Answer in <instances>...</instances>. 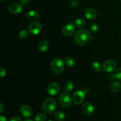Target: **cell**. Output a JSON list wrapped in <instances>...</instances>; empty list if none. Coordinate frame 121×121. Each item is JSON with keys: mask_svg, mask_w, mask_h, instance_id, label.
<instances>
[{"mask_svg": "<svg viewBox=\"0 0 121 121\" xmlns=\"http://www.w3.org/2000/svg\"><path fill=\"white\" fill-rule=\"evenodd\" d=\"M86 25V21L83 18H78L75 20V26L78 28H82Z\"/></svg>", "mask_w": 121, "mask_h": 121, "instance_id": "17", "label": "cell"}, {"mask_svg": "<svg viewBox=\"0 0 121 121\" xmlns=\"http://www.w3.org/2000/svg\"><path fill=\"white\" fill-rule=\"evenodd\" d=\"M57 107V102L53 98H49L44 100L42 104V109L46 113L50 114L55 111Z\"/></svg>", "mask_w": 121, "mask_h": 121, "instance_id": "2", "label": "cell"}, {"mask_svg": "<svg viewBox=\"0 0 121 121\" xmlns=\"http://www.w3.org/2000/svg\"><path fill=\"white\" fill-rule=\"evenodd\" d=\"M91 67H92V69L95 72H99L102 70L100 64L98 61H94V62L92 63V65H91Z\"/></svg>", "mask_w": 121, "mask_h": 121, "instance_id": "20", "label": "cell"}, {"mask_svg": "<svg viewBox=\"0 0 121 121\" xmlns=\"http://www.w3.org/2000/svg\"><path fill=\"white\" fill-rule=\"evenodd\" d=\"M86 95L84 91H77L73 95V101L76 105H80L84 102Z\"/></svg>", "mask_w": 121, "mask_h": 121, "instance_id": "6", "label": "cell"}, {"mask_svg": "<svg viewBox=\"0 0 121 121\" xmlns=\"http://www.w3.org/2000/svg\"><path fill=\"white\" fill-rule=\"evenodd\" d=\"M24 121H33L31 119H26V120H24Z\"/></svg>", "mask_w": 121, "mask_h": 121, "instance_id": "32", "label": "cell"}, {"mask_svg": "<svg viewBox=\"0 0 121 121\" xmlns=\"http://www.w3.org/2000/svg\"><path fill=\"white\" fill-rule=\"evenodd\" d=\"M20 2H21V4L22 5L26 6L27 5L29 4L30 0H21Z\"/></svg>", "mask_w": 121, "mask_h": 121, "instance_id": "29", "label": "cell"}, {"mask_svg": "<svg viewBox=\"0 0 121 121\" xmlns=\"http://www.w3.org/2000/svg\"><path fill=\"white\" fill-rule=\"evenodd\" d=\"M46 119H47L46 115L43 113H38L34 118L35 121H45Z\"/></svg>", "mask_w": 121, "mask_h": 121, "instance_id": "23", "label": "cell"}, {"mask_svg": "<svg viewBox=\"0 0 121 121\" xmlns=\"http://www.w3.org/2000/svg\"><path fill=\"white\" fill-rule=\"evenodd\" d=\"M53 1H57V0H53Z\"/></svg>", "mask_w": 121, "mask_h": 121, "instance_id": "35", "label": "cell"}, {"mask_svg": "<svg viewBox=\"0 0 121 121\" xmlns=\"http://www.w3.org/2000/svg\"><path fill=\"white\" fill-rule=\"evenodd\" d=\"M65 63L66 66L69 67H73L74 66V65H75V61H74V59L72 57H66L65 59Z\"/></svg>", "mask_w": 121, "mask_h": 121, "instance_id": "21", "label": "cell"}, {"mask_svg": "<svg viewBox=\"0 0 121 121\" xmlns=\"http://www.w3.org/2000/svg\"><path fill=\"white\" fill-rule=\"evenodd\" d=\"M20 112L23 117L30 118L33 114V111L31 108L27 105H22L20 108Z\"/></svg>", "mask_w": 121, "mask_h": 121, "instance_id": "12", "label": "cell"}, {"mask_svg": "<svg viewBox=\"0 0 121 121\" xmlns=\"http://www.w3.org/2000/svg\"><path fill=\"white\" fill-rule=\"evenodd\" d=\"M18 36L21 40H26L29 37V33H28V31L23 30L19 33Z\"/></svg>", "mask_w": 121, "mask_h": 121, "instance_id": "22", "label": "cell"}, {"mask_svg": "<svg viewBox=\"0 0 121 121\" xmlns=\"http://www.w3.org/2000/svg\"><path fill=\"white\" fill-rule=\"evenodd\" d=\"M28 31L33 35H37L40 34L42 30V26L39 22H33L28 26Z\"/></svg>", "mask_w": 121, "mask_h": 121, "instance_id": "7", "label": "cell"}, {"mask_svg": "<svg viewBox=\"0 0 121 121\" xmlns=\"http://www.w3.org/2000/svg\"><path fill=\"white\" fill-rule=\"evenodd\" d=\"M120 1H121V0H120Z\"/></svg>", "mask_w": 121, "mask_h": 121, "instance_id": "36", "label": "cell"}, {"mask_svg": "<svg viewBox=\"0 0 121 121\" xmlns=\"http://www.w3.org/2000/svg\"><path fill=\"white\" fill-rule=\"evenodd\" d=\"M91 35L87 29H80L74 35L75 42L79 46H83L88 43L91 40Z\"/></svg>", "mask_w": 121, "mask_h": 121, "instance_id": "1", "label": "cell"}, {"mask_svg": "<svg viewBox=\"0 0 121 121\" xmlns=\"http://www.w3.org/2000/svg\"><path fill=\"white\" fill-rule=\"evenodd\" d=\"M38 50L41 53L46 52L49 47V43L48 41L46 40H42L38 44Z\"/></svg>", "mask_w": 121, "mask_h": 121, "instance_id": "14", "label": "cell"}, {"mask_svg": "<svg viewBox=\"0 0 121 121\" xmlns=\"http://www.w3.org/2000/svg\"><path fill=\"white\" fill-rule=\"evenodd\" d=\"M76 30V27L73 24L69 23L65 25L61 30L62 34L66 37L72 36Z\"/></svg>", "mask_w": 121, "mask_h": 121, "instance_id": "8", "label": "cell"}, {"mask_svg": "<svg viewBox=\"0 0 121 121\" xmlns=\"http://www.w3.org/2000/svg\"><path fill=\"white\" fill-rule=\"evenodd\" d=\"M117 63L113 60H108L104 63L102 66V70L106 73H111L115 70Z\"/></svg>", "mask_w": 121, "mask_h": 121, "instance_id": "5", "label": "cell"}, {"mask_svg": "<svg viewBox=\"0 0 121 121\" xmlns=\"http://www.w3.org/2000/svg\"><path fill=\"white\" fill-rule=\"evenodd\" d=\"M107 79H108V80L109 81H110V82L114 81V80H115L116 79H117V77H116V74H112V73H111V74H109L108 76Z\"/></svg>", "mask_w": 121, "mask_h": 121, "instance_id": "25", "label": "cell"}, {"mask_svg": "<svg viewBox=\"0 0 121 121\" xmlns=\"http://www.w3.org/2000/svg\"><path fill=\"white\" fill-rule=\"evenodd\" d=\"M111 89L112 92H118L121 89V84L119 82H115L111 85Z\"/></svg>", "mask_w": 121, "mask_h": 121, "instance_id": "16", "label": "cell"}, {"mask_svg": "<svg viewBox=\"0 0 121 121\" xmlns=\"http://www.w3.org/2000/svg\"><path fill=\"white\" fill-rule=\"evenodd\" d=\"M9 11L13 14H18L22 11V6L17 2H13L8 7Z\"/></svg>", "mask_w": 121, "mask_h": 121, "instance_id": "10", "label": "cell"}, {"mask_svg": "<svg viewBox=\"0 0 121 121\" xmlns=\"http://www.w3.org/2000/svg\"><path fill=\"white\" fill-rule=\"evenodd\" d=\"M116 77H117V79L118 80H119V81H121V67L118 69L117 71H116Z\"/></svg>", "mask_w": 121, "mask_h": 121, "instance_id": "26", "label": "cell"}, {"mask_svg": "<svg viewBox=\"0 0 121 121\" xmlns=\"http://www.w3.org/2000/svg\"><path fill=\"white\" fill-rule=\"evenodd\" d=\"M0 120H1V121H8V120H7V118L5 117H4V116L2 115H1V118H0Z\"/></svg>", "mask_w": 121, "mask_h": 121, "instance_id": "30", "label": "cell"}, {"mask_svg": "<svg viewBox=\"0 0 121 121\" xmlns=\"http://www.w3.org/2000/svg\"><path fill=\"white\" fill-rule=\"evenodd\" d=\"M73 87H74V85L72 81L66 82L64 86L65 91L66 92H70L73 89Z\"/></svg>", "mask_w": 121, "mask_h": 121, "instance_id": "19", "label": "cell"}, {"mask_svg": "<svg viewBox=\"0 0 121 121\" xmlns=\"http://www.w3.org/2000/svg\"><path fill=\"white\" fill-rule=\"evenodd\" d=\"M54 117L56 121H63L65 119L66 116L63 112L61 111H57L54 115Z\"/></svg>", "mask_w": 121, "mask_h": 121, "instance_id": "18", "label": "cell"}, {"mask_svg": "<svg viewBox=\"0 0 121 121\" xmlns=\"http://www.w3.org/2000/svg\"><path fill=\"white\" fill-rule=\"evenodd\" d=\"M83 112L87 115H92L95 112V108L90 102H86L82 106Z\"/></svg>", "mask_w": 121, "mask_h": 121, "instance_id": "13", "label": "cell"}, {"mask_svg": "<svg viewBox=\"0 0 121 121\" xmlns=\"http://www.w3.org/2000/svg\"><path fill=\"white\" fill-rule=\"evenodd\" d=\"M27 17L31 21H35L39 18V14L35 10H30L27 13Z\"/></svg>", "mask_w": 121, "mask_h": 121, "instance_id": "15", "label": "cell"}, {"mask_svg": "<svg viewBox=\"0 0 121 121\" xmlns=\"http://www.w3.org/2000/svg\"><path fill=\"white\" fill-rule=\"evenodd\" d=\"M52 121V120H49V121Z\"/></svg>", "mask_w": 121, "mask_h": 121, "instance_id": "33", "label": "cell"}, {"mask_svg": "<svg viewBox=\"0 0 121 121\" xmlns=\"http://www.w3.org/2000/svg\"><path fill=\"white\" fill-rule=\"evenodd\" d=\"M59 100L60 105L65 108H68L72 105V98L68 93H61L59 96Z\"/></svg>", "mask_w": 121, "mask_h": 121, "instance_id": "4", "label": "cell"}, {"mask_svg": "<svg viewBox=\"0 0 121 121\" xmlns=\"http://www.w3.org/2000/svg\"><path fill=\"white\" fill-rule=\"evenodd\" d=\"M90 30L91 32L93 33H95L99 30V26L97 23L96 22H92L91 25H90Z\"/></svg>", "mask_w": 121, "mask_h": 121, "instance_id": "24", "label": "cell"}, {"mask_svg": "<svg viewBox=\"0 0 121 121\" xmlns=\"http://www.w3.org/2000/svg\"><path fill=\"white\" fill-rule=\"evenodd\" d=\"M6 73H7V72H6L5 69L3 68V67H1L0 68V77H1V78H2L5 76Z\"/></svg>", "mask_w": 121, "mask_h": 121, "instance_id": "27", "label": "cell"}, {"mask_svg": "<svg viewBox=\"0 0 121 121\" xmlns=\"http://www.w3.org/2000/svg\"><path fill=\"white\" fill-rule=\"evenodd\" d=\"M0 104H1V111H0V112L2 113L4 111V105L2 104V102H0Z\"/></svg>", "mask_w": 121, "mask_h": 121, "instance_id": "31", "label": "cell"}, {"mask_svg": "<svg viewBox=\"0 0 121 121\" xmlns=\"http://www.w3.org/2000/svg\"><path fill=\"white\" fill-rule=\"evenodd\" d=\"M1 1H4V0H1Z\"/></svg>", "mask_w": 121, "mask_h": 121, "instance_id": "34", "label": "cell"}, {"mask_svg": "<svg viewBox=\"0 0 121 121\" xmlns=\"http://www.w3.org/2000/svg\"><path fill=\"white\" fill-rule=\"evenodd\" d=\"M51 70L53 73L57 74H60L63 72L65 69V65L62 59L56 58L52 60L50 64Z\"/></svg>", "mask_w": 121, "mask_h": 121, "instance_id": "3", "label": "cell"}, {"mask_svg": "<svg viewBox=\"0 0 121 121\" xmlns=\"http://www.w3.org/2000/svg\"><path fill=\"white\" fill-rule=\"evenodd\" d=\"M84 14L86 18L90 20H93L96 18L97 12L94 8L88 7L84 11Z\"/></svg>", "mask_w": 121, "mask_h": 121, "instance_id": "11", "label": "cell"}, {"mask_svg": "<svg viewBox=\"0 0 121 121\" xmlns=\"http://www.w3.org/2000/svg\"><path fill=\"white\" fill-rule=\"evenodd\" d=\"M9 121H21V118L18 116H14L11 118Z\"/></svg>", "mask_w": 121, "mask_h": 121, "instance_id": "28", "label": "cell"}, {"mask_svg": "<svg viewBox=\"0 0 121 121\" xmlns=\"http://www.w3.org/2000/svg\"><path fill=\"white\" fill-rule=\"evenodd\" d=\"M47 92L51 96H56L60 91V86L58 83L52 82L48 85L47 89Z\"/></svg>", "mask_w": 121, "mask_h": 121, "instance_id": "9", "label": "cell"}]
</instances>
